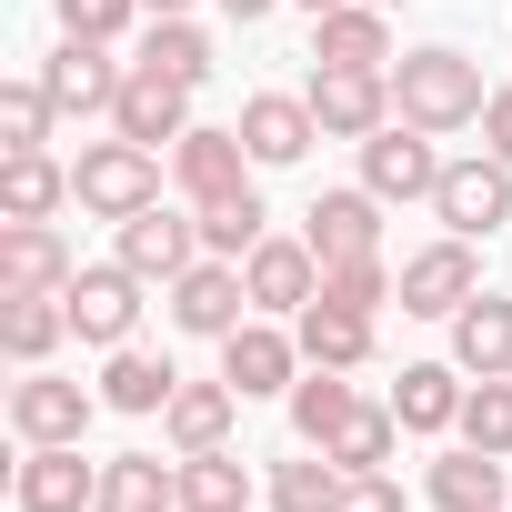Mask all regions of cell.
Instances as JSON below:
<instances>
[{
  "instance_id": "1",
  "label": "cell",
  "mask_w": 512,
  "mask_h": 512,
  "mask_svg": "<svg viewBox=\"0 0 512 512\" xmlns=\"http://www.w3.org/2000/svg\"><path fill=\"white\" fill-rule=\"evenodd\" d=\"M482 101H492V91H482V61H472V51H402V61H392V111H402L412 131H442V141H452V131L482 121Z\"/></svg>"
},
{
  "instance_id": "41",
  "label": "cell",
  "mask_w": 512,
  "mask_h": 512,
  "mask_svg": "<svg viewBox=\"0 0 512 512\" xmlns=\"http://www.w3.org/2000/svg\"><path fill=\"white\" fill-rule=\"evenodd\" d=\"M221 11H231V21L251 31V21H272V11H282V0H221Z\"/></svg>"
},
{
  "instance_id": "12",
  "label": "cell",
  "mask_w": 512,
  "mask_h": 512,
  "mask_svg": "<svg viewBox=\"0 0 512 512\" xmlns=\"http://www.w3.org/2000/svg\"><path fill=\"white\" fill-rule=\"evenodd\" d=\"M11 502L21 512H91L101 502V462H81V442H31L21 472H11Z\"/></svg>"
},
{
  "instance_id": "5",
  "label": "cell",
  "mask_w": 512,
  "mask_h": 512,
  "mask_svg": "<svg viewBox=\"0 0 512 512\" xmlns=\"http://www.w3.org/2000/svg\"><path fill=\"white\" fill-rule=\"evenodd\" d=\"M71 332L81 342H101V352H121L131 332H141V272L121 262V251H111V262H91V272H71Z\"/></svg>"
},
{
  "instance_id": "2",
  "label": "cell",
  "mask_w": 512,
  "mask_h": 512,
  "mask_svg": "<svg viewBox=\"0 0 512 512\" xmlns=\"http://www.w3.org/2000/svg\"><path fill=\"white\" fill-rule=\"evenodd\" d=\"M71 201L91 211V221H131V211H151L161 201V151H141V141H91L81 161H71Z\"/></svg>"
},
{
  "instance_id": "34",
  "label": "cell",
  "mask_w": 512,
  "mask_h": 512,
  "mask_svg": "<svg viewBox=\"0 0 512 512\" xmlns=\"http://www.w3.org/2000/svg\"><path fill=\"white\" fill-rule=\"evenodd\" d=\"M262 502H272V512H342V462H332V452H322V462H272Z\"/></svg>"
},
{
  "instance_id": "8",
  "label": "cell",
  "mask_w": 512,
  "mask_h": 512,
  "mask_svg": "<svg viewBox=\"0 0 512 512\" xmlns=\"http://www.w3.org/2000/svg\"><path fill=\"white\" fill-rule=\"evenodd\" d=\"M472 292H482V262H472V241H462V231L422 241L412 262H402V312H412V322H452Z\"/></svg>"
},
{
  "instance_id": "36",
  "label": "cell",
  "mask_w": 512,
  "mask_h": 512,
  "mask_svg": "<svg viewBox=\"0 0 512 512\" xmlns=\"http://www.w3.org/2000/svg\"><path fill=\"white\" fill-rule=\"evenodd\" d=\"M51 121H61V101H51L41 71L31 81H0V141H11V151H51Z\"/></svg>"
},
{
  "instance_id": "38",
  "label": "cell",
  "mask_w": 512,
  "mask_h": 512,
  "mask_svg": "<svg viewBox=\"0 0 512 512\" xmlns=\"http://www.w3.org/2000/svg\"><path fill=\"white\" fill-rule=\"evenodd\" d=\"M131 21H151L141 0H61V31H81V41H121Z\"/></svg>"
},
{
  "instance_id": "24",
  "label": "cell",
  "mask_w": 512,
  "mask_h": 512,
  "mask_svg": "<svg viewBox=\"0 0 512 512\" xmlns=\"http://www.w3.org/2000/svg\"><path fill=\"white\" fill-rule=\"evenodd\" d=\"M71 332V302L61 292H0V352H11L21 372H41Z\"/></svg>"
},
{
  "instance_id": "14",
  "label": "cell",
  "mask_w": 512,
  "mask_h": 512,
  "mask_svg": "<svg viewBox=\"0 0 512 512\" xmlns=\"http://www.w3.org/2000/svg\"><path fill=\"white\" fill-rule=\"evenodd\" d=\"M121 262H131L141 282H181V272L201 262V211H171V201L131 211V221H121Z\"/></svg>"
},
{
  "instance_id": "10",
  "label": "cell",
  "mask_w": 512,
  "mask_h": 512,
  "mask_svg": "<svg viewBox=\"0 0 512 512\" xmlns=\"http://www.w3.org/2000/svg\"><path fill=\"white\" fill-rule=\"evenodd\" d=\"M432 211H442V231H462V241H492L502 221H512V161H442V191H432Z\"/></svg>"
},
{
  "instance_id": "25",
  "label": "cell",
  "mask_w": 512,
  "mask_h": 512,
  "mask_svg": "<svg viewBox=\"0 0 512 512\" xmlns=\"http://www.w3.org/2000/svg\"><path fill=\"white\" fill-rule=\"evenodd\" d=\"M171 392H181V372H171L161 352H141V342H121V352H111V372H101V402H111V412H131V422H161V412H171Z\"/></svg>"
},
{
  "instance_id": "9",
  "label": "cell",
  "mask_w": 512,
  "mask_h": 512,
  "mask_svg": "<svg viewBox=\"0 0 512 512\" xmlns=\"http://www.w3.org/2000/svg\"><path fill=\"white\" fill-rule=\"evenodd\" d=\"M241 282H251V312L292 322V312H312V302H322V251H312V241L262 231V241H251V262H241Z\"/></svg>"
},
{
  "instance_id": "21",
  "label": "cell",
  "mask_w": 512,
  "mask_h": 512,
  "mask_svg": "<svg viewBox=\"0 0 512 512\" xmlns=\"http://www.w3.org/2000/svg\"><path fill=\"white\" fill-rule=\"evenodd\" d=\"M462 392H472L462 362H402L392 412H402V432H462Z\"/></svg>"
},
{
  "instance_id": "11",
  "label": "cell",
  "mask_w": 512,
  "mask_h": 512,
  "mask_svg": "<svg viewBox=\"0 0 512 512\" xmlns=\"http://www.w3.org/2000/svg\"><path fill=\"white\" fill-rule=\"evenodd\" d=\"M221 382H231L241 402H262V392H292V382H302V332H282L272 312H251V322L221 342Z\"/></svg>"
},
{
  "instance_id": "29",
  "label": "cell",
  "mask_w": 512,
  "mask_h": 512,
  "mask_svg": "<svg viewBox=\"0 0 512 512\" xmlns=\"http://www.w3.org/2000/svg\"><path fill=\"white\" fill-rule=\"evenodd\" d=\"M292 332H302V362H332V372H362L372 362V312H342V302H312V312H292Z\"/></svg>"
},
{
  "instance_id": "37",
  "label": "cell",
  "mask_w": 512,
  "mask_h": 512,
  "mask_svg": "<svg viewBox=\"0 0 512 512\" xmlns=\"http://www.w3.org/2000/svg\"><path fill=\"white\" fill-rule=\"evenodd\" d=\"M462 442L512 462V372H492V382H472V392H462Z\"/></svg>"
},
{
  "instance_id": "13",
  "label": "cell",
  "mask_w": 512,
  "mask_h": 512,
  "mask_svg": "<svg viewBox=\"0 0 512 512\" xmlns=\"http://www.w3.org/2000/svg\"><path fill=\"white\" fill-rule=\"evenodd\" d=\"M91 412H111V402L81 392V382H61V372H21V382H11V432H21V442H81Z\"/></svg>"
},
{
  "instance_id": "43",
  "label": "cell",
  "mask_w": 512,
  "mask_h": 512,
  "mask_svg": "<svg viewBox=\"0 0 512 512\" xmlns=\"http://www.w3.org/2000/svg\"><path fill=\"white\" fill-rule=\"evenodd\" d=\"M141 11H151V21H161V11H191V0H141Z\"/></svg>"
},
{
  "instance_id": "28",
  "label": "cell",
  "mask_w": 512,
  "mask_h": 512,
  "mask_svg": "<svg viewBox=\"0 0 512 512\" xmlns=\"http://www.w3.org/2000/svg\"><path fill=\"white\" fill-rule=\"evenodd\" d=\"M141 71H161V81L201 91V81H211V31H201L191 11H161V21H141Z\"/></svg>"
},
{
  "instance_id": "19",
  "label": "cell",
  "mask_w": 512,
  "mask_h": 512,
  "mask_svg": "<svg viewBox=\"0 0 512 512\" xmlns=\"http://www.w3.org/2000/svg\"><path fill=\"white\" fill-rule=\"evenodd\" d=\"M312 61H332V71H392V11H382V0L322 11L312 21Z\"/></svg>"
},
{
  "instance_id": "35",
  "label": "cell",
  "mask_w": 512,
  "mask_h": 512,
  "mask_svg": "<svg viewBox=\"0 0 512 512\" xmlns=\"http://www.w3.org/2000/svg\"><path fill=\"white\" fill-rule=\"evenodd\" d=\"M272 231L262 191H231V201H201V251H221V262H251V241Z\"/></svg>"
},
{
  "instance_id": "33",
  "label": "cell",
  "mask_w": 512,
  "mask_h": 512,
  "mask_svg": "<svg viewBox=\"0 0 512 512\" xmlns=\"http://www.w3.org/2000/svg\"><path fill=\"white\" fill-rule=\"evenodd\" d=\"M352 402H362V392H352V382H342V372H332V362H312V372H302V382H292V432H302V442H312V452H322V442H332V422H342V412H352Z\"/></svg>"
},
{
  "instance_id": "3",
  "label": "cell",
  "mask_w": 512,
  "mask_h": 512,
  "mask_svg": "<svg viewBox=\"0 0 512 512\" xmlns=\"http://www.w3.org/2000/svg\"><path fill=\"white\" fill-rule=\"evenodd\" d=\"M161 292H171V332H191V342H231L251 322V282H241V262H221V251H201V262L181 282H161Z\"/></svg>"
},
{
  "instance_id": "4",
  "label": "cell",
  "mask_w": 512,
  "mask_h": 512,
  "mask_svg": "<svg viewBox=\"0 0 512 512\" xmlns=\"http://www.w3.org/2000/svg\"><path fill=\"white\" fill-rule=\"evenodd\" d=\"M251 141L241 131H221V121H191L181 141H171V181H181V201L201 211V201H231V191H251Z\"/></svg>"
},
{
  "instance_id": "40",
  "label": "cell",
  "mask_w": 512,
  "mask_h": 512,
  "mask_svg": "<svg viewBox=\"0 0 512 512\" xmlns=\"http://www.w3.org/2000/svg\"><path fill=\"white\" fill-rule=\"evenodd\" d=\"M482 151H492V161H512V81L482 101Z\"/></svg>"
},
{
  "instance_id": "31",
  "label": "cell",
  "mask_w": 512,
  "mask_h": 512,
  "mask_svg": "<svg viewBox=\"0 0 512 512\" xmlns=\"http://www.w3.org/2000/svg\"><path fill=\"white\" fill-rule=\"evenodd\" d=\"M181 512H251V462L221 452H181Z\"/></svg>"
},
{
  "instance_id": "16",
  "label": "cell",
  "mask_w": 512,
  "mask_h": 512,
  "mask_svg": "<svg viewBox=\"0 0 512 512\" xmlns=\"http://www.w3.org/2000/svg\"><path fill=\"white\" fill-rule=\"evenodd\" d=\"M41 81H51L61 121H91V111L121 101V61H111V41H81V31H61V51L41 61Z\"/></svg>"
},
{
  "instance_id": "7",
  "label": "cell",
  "mask_w": 512,
  "mask_h": 512,
  "mask_svg": "<svg viewBox=\"0 0 512 512\" xmlns=\"http://www.w3.org/2000/svg\"><path fill=\"white\" fill-rule=\"evenodd\" d=\"M362 181L382 191V201H432L442 191V131H412L402 111L362 141Z\"/></svg>"
},
{
  "instance_id": "18",
  "label": "cell",
  "mask_w": 512,
  "mask_h": 512,
  "mask_svg": "<svg viewBox=\"0 0 512 512\" xmlns=\"http://www.w3.org/2000/svg\"><path fill=\"white\" fill-rule=\"evenodd\" d=\"M231 131L251 141V161H262V171H292V161L322 141V121H312V101H302V91H251Z\"/></svg>"
},
{
  "instance_id": "26",
  "label": "cell",
  "mask_w": 512,
  "mask_h": 512,
  "mask_svg": "<svg viewBox=\"0 0 512 512\" xmlns=\"http://www.w3.org/2000/svg\"><path fill=\"white\" fill-rule=\"evenodd\" d=\"M432 502L442 512H512V472H502V452H442L432 462Z\"/></svg>"
},
{
  "instance_id": "42",
  "label": "cell",
  "mask_w": 512,
  "mask_h": 512,
  "mask_svg": "<svg viewBox=\"0 0 512 512\" xmlns=\"http://www.w3.org/2000/svg\"><path fill=\"white\" fill-rule=\"evenodd\" d=\"M292 11H312V21H322V11H342V0H292Z\"/></svg>"
},
{
  "instance_id": "15",
  "label": "cell",
  "mask_w": 512,
  "mask_h": 512,
  "mask_svg": "<svg viewBox=\"0 0 512 512\" xmlns=\"http://www.w3.org/2000/svg\"><path fill=\"white\" fill-rule=\"evenodd\" d=\"M302 241L322 251V262H362V251H382V191H372V181H352V191H312Z\"/></svg>"
},
{
  "instance_id": "6",
  "label": "cell",
  "mask_w": 512,
  "mask_h": 512,
  "mask_svg": "<svg viewBox=\"0 0 512 512\" xmlns=\"http://www.w3.org/2000/svg\"><path fill=\"white\" fill-rule=\"evenodd\" d=\"M312 121H322V141H372L382 121H392V71H332V61H312Z\"/></svg>"
},
{
  "instance_id": "20",
  "label": "cell",
  "mask_w": 512,
  "mask_h": 512,
  "mask_svg": "<svg viewBox=\"0 0 512 512\" xmlns=\"http://www.w3.org/2000/svg\"><path fill=\"white\" fill-rule=\"evenodd\" d=\"M71 241L51 221H0V292H71Z\"/></svg>"
},
{
  "instance_id": "22",
  "label": "cell",
  "mask_w": 512,
  "mask_h": 512,
  "mask_svg": "<svg viewBox=\"0 0 512 512\" xmlns=\"http://www.w3.org/2000/svg\"><path fill=\"white\" fill-rule=\"evenodd\" d=\"M231 422H241V392H231V382H181L171 412H161V442H171V452H221Z\"/></svg>"
},
{
  "instance_id": "44",
  "label": "cell",
  "mask_w": 512,
  "mask_h": 512,
  "mask_svg": "<svg viewBox=\"0 0 512 512\" xmlns=\"http://www.w3.org/2000/svg\"><path fill=\"white\" fill-rule=\"evenodd\" d=\"M382 11H402V0H382Z\"/></svg>"
},
{
  "instance_id": "27",
  "label": "cell",
  "mask_w": 512,
  "mask_h": 512,
  "mask_svg": "<svg viewBox=\"0 0 512 512\" xmlns=\"http://www.w3.org/2000/svg\"><path fill=\"white\" fill-rule=\"evenodd\" d=\"M452 362H462L472 382L512 372V302H502V292H472V302L452 312Z\"/></svg>"
},
{
  "instance_id": "23",
  "label": "cell",
  "mask_w": 512,
  "mask_h": 512,
  "mask_svg": "<svg viewBox=\"0 0 512 512\" xmlns=\"http://www.w3.org/2000/svg\"><path fill=\"white\" fill-rule=\"evenodd\" d=\"M91 512H181V462H161V452H111Z\"/></svg>"
},
{
  "instance_id": "32",
  "label": "cell",
  "mask_w": 512,
  "mask_h": 512,
  "mask_svg": "<svg viewBox=\"0 0 512 512\" xmlns=\"http://www.w3.org/2000/svg\"><path fill=\"white\" fill-rule=\"evenodd\" d=\"M61 201H71V171L51 151H11V161H0V211H11V221H51Z\"/></svg>"
},
{
  "instance_id": "30",
  "label": "cell",
  "mask_w": 512,
  "mask_h": 512,
  "mask_svg": "<svg viewBox=\"0 0 512 512\" xmlns=\"http://www.w3.org/2000/svg\"><path fill=\"white\" fill-rule=\"evenodd\" d=\"M342 472H392V452H402V412L392 402H352L342 422H332V442H322Z\"/></svg>"
},
{
  "instance_id": "39",
  "label": "cell",
  "mask_w": 512,
  "mask_h": 512,
  "mask_svg": "<svg viewBox=\"0 0 512 512\" xmlns=\"http://www.w3.org/2000/svg\"><path fill=\"white\" fill-rule=\"evenodd\" d=\"M342 512H412L392 472H342Z\"/></svg>"
},
{
  "instance_id": "17",
  "label": "cell",
  "mask_w": 512,
  "mask_h": 512,
  "mask_svg": "<svg viewBox=\"0 0 512 512\" xmlns=\"http://www.w3.org/2000/svg\"><path fill=\"white\" fill-rule=\"evenodd\" d=\"M111 131H121V141H141V151H171V141L191 131V91L131 61V71H121V101H111Z\"/></svg>"
}]
</instances>
